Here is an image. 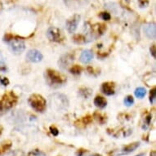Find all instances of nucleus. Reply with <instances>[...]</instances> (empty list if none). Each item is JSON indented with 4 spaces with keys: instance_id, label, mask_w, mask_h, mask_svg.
Segmentation results:
<instances>
[{
    "instance_id": "f257e3e1",
    "label": "nucleus",
    "mask_w": 156,
    "mask_h": 156,
    "mask_svg": "<svg viewBox=\"0 0 156 156\" xmlns=\"http://www.w3.org/2000/svg\"><path fill=\"white\" fill-rule=\"evenodd\" d=\"M18 36L12 34H6L3 37V41L7 43L11 51L15 55H21L26 49L25 42Z\"/></svg>"
},
{
    "instance_id": "f03ea898",
    "label": "nucleus",
    "mask_w": 156,
    "mask_h": 156,
    "mask_svg": "<svg viewBox=\"0 0 156 156\" xmlns=\"http://www.w3.org/2000/svg\"><path fill=\"white\" fill-rule=\"evenodd\" d=\"M46 80L48 83L51 86L62 85L66 82V77L64 74L56 71L55 69H48L46 71Z\"/></svg>"
},
{
    "instance_id": "7ed1b4c3",
    "label": "nucleus",
    "mask_w": 156,
    "mask_h": 156,
    "mask_svg": "<svg viewBox=\"0 0 156 156\" xmlns=\"http://www.w3.org/2000/svg\"><path fill=\"white\" fill-rule=\"evenodd\" d=\"M28 102L31 108L37 112H44L47 107L46 100L39 94H32L29 97Z\"/></svg>"
},
{
    "instance_id": "20e7f679",
    "label": "nucleus",
    "mask_w": 156,
    "mask_h": 156,
    "mask_svg": "<svg viewBox=\"0 0 156 156\" xmlns=\"http://www.w3.org/2000/svg\"><path fill=\"white\" fill-rule=\"evenodd\" d=\"M3 103L5 111H8L14 106L17 102V97L12 92H7L3 95V99L1 100Z\"/></svg>"
},
{
    "instance_id": "39448f33",
    "label": "nucleus",
    "mask_w": 156,
    "mask_h": 156,
    "mask_svg": "<svg viewBox=\"0 0 156 156\" xmlns=\"http://www.w3.org/2000/svg\"><path fill=\"white\" fill-rule=\"evenodd\" d=\"M47 36L50 41L55 43H62L64 41V35L58 28L50 27L47 31Z\"/></svg>"
},
{
    "instance_id": "423d86ee",
    "label": "nucleus",
    "mask_w": 156,
    "mask_h": 156,
    "mask_svg": "<svg viewBox=\"0 0 156 156\" xmlns=\"http://www.w3.org/2000/svg\"><path fill=\"white\" fill-rule=\"evenodd\" d=\"M106 30V26L102 23H97L92 26L91 31H90V38H97L101 36Z\"/></svg>"
},
{
    "instance_id": "0eeeda50",
    "label": "nucleus",
    "mask_w": 156,
    "mask_h": 156,
    "mask_svg": "<svg viewBox=\"0 0 156 156\" xmlns=\"http://www.w3.org/2000/svg\"><path fill=\"white\" fill-rule=\"evenodd\" d=\"M52 102L54 103L55 106H58V109H66L68 107L69 101L66 96L62 94H56L53 95V98L51 99Z\"/></svg>"
},
{
    "instance_id": "6e6552de",
    "label": "nucleus",
    "mask_w": 156,
    "mask_h": 156,
    "mask_svg": "<svg viewBox=\"0 0 156 156\" xmlns=\"http://www.w3.org/2000/svg\"><path fill=\"white\" fill-rule=\"evenodd\" d=\"M80 18H81V16L80 15L75 14V15H74L73 16H71L69 19L67 20L66 26L67 30H68L69 34L75 32L77 27H78V25L80 23Z\"/></svg>"
},
{
    "instance_id": "1a4fd4ad",
    "label": "nucleus",
    "mask_w": 156,
    "mask_h": 156,
    "mask_svg": "<svg viewBox=\"0 0 156 156\" xmlns=\"http://www.w3.org/2000/svg\"><path fill=\"white\" fill-rule=\"evenodd\" d=\"M26 58L28 61L31 62H34V63H38L40 62L44 58L43 54L36 49H31L27 52L26 54Z\"/></svg>"
},
{
    "instance_id": "9d476101",
    "label": "nucleus",
    "mask_w": 156,
    "mask_h": 156,
    "mask_svg": "<svg viewBox=\"0 0 156 156\" xmlns=\"http://www.w3.org/2000/svg\"><path fill=\"white\" fill-rule=\"evenodd\" d=\"M101 91L104 94L107 96L114 95L115 92V83L114 82H105L102 83Z\"/></svg>"
},
{
    "instance_id": "9b49d317",
    "label": "nucleus",
    "mask_w": 156,
    "mask_h": 156,
    "mask_svg": "<svg viewBox=\"0 0 156 156\" xmlns=\"http://www.w3.org/2000/svg\"><path fill=\"white\" fill-rule=\"evenodd\" d=\"M74 61V56L70 55V54H67V55H64L60 58L58 64L59 66L62 69H66L68 66H69L72 62Z\"/></svg>"
},
{
    "instance_id": "f8f14e48",
    "label": "nucleus",
    "mask_w": 156,
    "mask_h": 156,
    "mask_svg": "<svg viewBox=\"0 0 156 156\" xmlns=\"http://www.w3.org/2000/svg\"><path fill=\"white\" fill-rule=\"evenodd\" d=\"M145 34L150 39H155V24H148L144 27Z\"/></svg>"
},
{
    "instance_id": "ddd939ff",
    "label": "nucleus",
    "mask_w": 156,
    "mask_h": 156,
    "mask_svg": "<svg viewBox=\"0 0 156 156\" xmlns=\"http://www.w3.org/2000/svg\"><path fill=\"white\" fill-rule=\"evenodd\" d=\"M93 59V52L91 50H84L80 55V62L83 64H87Z\"/></svg>"
},
{
    "instance_id": "4468645a",
    "label": "nucleus",
    "mask_w": 156,
    "mask_h": 156,
    "mask_svg": "<svg viewBox=\"0 0 156 156\" xmlns=\"http://www.w3.org/2000/svg\"><path fill=\"white\" fill-rule=\"evenodd\" d=\"M92 122V117L91 115H87L85 117H83L81 119H79L78 121L75 122V125L79 128H83L85 126H87V124H89Z\"/></svg>"
},
{
    "instance_id": "2eb2a0df",
    "label": "nucleus",
    "mask_w": 156,
    "mask_h": 156,
    "mask_svg": "<svg viewBox=\"0 0 156 156\" xmlns=\"http://www.w3.org/2000/svg\"><path fill=\"white\" fill-rule=\"evenodd\" d=\"M94 105L97 107L103 109L107 105V101H106L105 97H101V96H97L94 99Z\"/></svg>"
},
{
    "instance_id": "dca6fc26",
    "label": "nucleus",
    "mask_w": 156,
    "mask_h": 156,
    "mask_svg": "<svg viewBox=\"0 0 156 156\" xmlns=\"http://www.w3.org/2000/svg\"><path fill=\"white\" fill-rule=\"evenodd\" d=\"M139 146H140V142L138 141H136V142H133V143L128 144V146H125L122 149V151L123 152V154H128L133 152L135 150L138 148Z\"/></svg>"
},
{
    "instance_id": "f3484780",
    "label": "nucleus",
    "mask_w": 156,
    "mask_h": 156,
    "mask_svg": "<svg viewBox=\"0 0 156 156\" xmlns=\"http://www.w3.org/2000/svg\"><path fill=\"white\" fill-rule=\"evenodd\" d=\"M12 141L10 140H6L3 142L0 143V155H3V154H5L7 151L10 150L12 147Z\"/></svg>"
},
{
    "instance_id": "a211bd4d",
    "label": "nucleus",
    "mask_w": 156,
    "mask_h": 156,
    "mask_svg": "<svg viewBox=\"0 0 156 156\" xmlns=\"http://www.w3.org/2000/svg\"><path fill=\"white\" fill-rule=\"evenodd\" d=\"M93 117L96 120L100 123V124H104L107 122V116L105 115V114H102V113L99 112V111H97L93 114Z\"/></svg>"
},
{
    "instance_id": "6ab92c4d",
    "label": "nucleus",
    "mask_w": 156,
    "mask_h": 156,
    "mask_svg": "<svg viewBox=\"0 0 156 156\" xmlns=\"http://www.w3.org/2000/svg\"><path fill=\"white\" fill-rule=\"evenodd\" d=\"M79 94H80V97H82L84 99H87L89 98L92 94V90L89 87H81L80 90H79Z\"/></svg>"
},
{
    "instance_id": "aec40b11",
    "label": "nucleus",
    "mask_w": 156,
    "mask_h": 156,
    "mask_svg": "<svg viewBox=\"0 0 156 156\" xmlns=\"http://www.w3.org/2000/svg\"><path fill=\"white\" fill-rule=\"evenodd\" d=\"M73 40H74V43L79 44H85V43L87 42V38L84 35H83V34H76V35H74V38H73Z\"/></svg>"
},
{
    "instance_id": "412c9836",
    "label": "nucleus",
    "mask_w": 156,
    "mask_h": 156,
    "mask_svg": "<svg viewBox=\"0 0 156 156\" xmlns=\"http://www.w3.org/2000/svg\"><path fill=\"white\" fill-rule=\"evenodd\" d=\"M135 96L137 98H140V99H142L146 94V90L145 87H137L136 89L135 90Z\"/></svg>"
},
{
    "instance_id": "4be33fe9",
    "label": "nucleus",
    "mask_w": 156,
    "mask_h": 156,
    "mask_svg": "<svg viewBox=\"0 0 156 156\" xmlns=\"http://www.w3.org/2000/svg\"><path fill=\"white\" fill-rule=\"evenodd\" d=\"M83 71V68L79 65H74L69 69V72L73 74H80Z\"/></svg>"
},
{
    "instance_id": "5701e85b",
    "label": "nucleus",
    "mask_w": 156,
    "mask_h": 156,
    "mask_svg": "<svg viewBox=\"0 0 156 156\" xmlns=\"http://www.w3.org/2000/svg\"><path fill=\"white\" fill-rule=\"evenodd\" d=\"M133 103H134V98L132 96L128 95V96L125 97V99H124V104H125V105L131 106V105H133Z\"/></svg>"
},
{
    "instance_id": "b1692460",
    "label": "nucleus",
    "mask_w": 156,
    "mask_h": 156,
    "mask_svg": "<svg viewBox=\"0 0 156 156\" xmlns=\"http://www.w3.org/2000/svg\"><path fill=\"white\" fill-rule=\"evenodd\" d=\"M156 98V88L154 87L153 89H151V95H150V101L151 104H154Z\"/></svg>"
},
{
    "instance_id": "393cba45",
    "label": "nucleus",
    "mask_w": 156,
    "mask_h": 156,
    "mask_svg": "<svg viewBox=\"0 0 156 156\" xmlns=\"http://www.w3.org/2000/svg\"><path fill=\"white\" fill-rule=\"evenodd\" d=\"M9 83H10V81H9V80H8V78L3 77L0 75V85L4 86V87H7Z\"/></svg>"
},
{
    "instance_id": "a878e982",
    "label": "nucleus",
    "mask_w": 156,
    "mask_h": 156,
    "mask_svg": "<svg viewBox=\"0 0 156 156\" xmlns=\"http://www.w3.org/2000/svg\"><path fill=\"white\" fill-rule=\"evenodd\" d=\"M100 17L104 20V21H110V18H111V16L109 12H104L100 13Z\"/></svg>"
},
{
    "instance_id": "bb28decb",
    "label": "nucleus",
    "mask_w": 156,
    "mask_h": 156,
    "mask_svg": "<svg viewBox=\"0 0 156 156\" xmlns=\"http://www.w3.org/2000/svg\"><path fill=\"white\" fill-rule=\"evenodd\" d=\"M49 129H50V132H51V133L54 136H57L59 135V130L55 126H51Z\"/></svg>"
},
{
    "instance_id": "cd10ccee",
    "label": "nucleus",
    "mask_w": 156,
    "mask_h": 156,
    "mask_svg": "<svg viewBox=\"0 0 156 156\" xmlns=\"http://www.w3.org/2000/svg\"><path fill=\"white\" fill-rule=\"evenodd\" d=\"M138 3L140 8H146L149 5V0H138Z\"/></svg>"
},
{
    "instance_id": "c85d7f7f",
    "label": "nucleus",
    "mask_w": 156,
    "mask_h": 156,
    "mask_svg": "<svg viewBox=\"0 0 156 156\" xmlns=\"http://www.w3.org/2000/svg\"><path fill=\"white\" fill-rule=\"evenodd\" d=\"M151 119H152V115H151V114H147L146 117H145V123H146V128H147V127L151 124Z\"/></svg>"
},
{
    "instance_id": "c756f323",
    "label": "nucleus",
    "mask_w": 156,
    "mask_h": 156,
    "mask_svg": "<svg viewBox=\"0 0 156 156\" xmlns=\"http://www.w3.org/2000/svg\"><path fill=\"white\" fill-rule=\"evenodd\" d=\"M8 69L7 66H6L5 63H3V62H0V72H3V73H6L8 72Z\"/></svg>"
},
{
    "instance_id": "7c9ffc66",
    "label": "nucleus",
    "mask_w": 156,
    "mask_h": 156,
    "mask_svg": "<svg viewBox=\"0 0 156 156\" xmlns=\"http://www.w3.org/2000/svg\"><path fill=\"white\" fill-rule=\"evenodd\" d=\"M31 153L33 154L34 156H47L44 152H42V151H38V150H34Z\"/></svg>"
},
{
    "instance_id": "2f4dec72",
    "label": "nucleus",
    "mask_w": 156,
    "mask_h": 156,
    "mask_svg": "<svg viewBox=\"0 0 156 156\" xmlns=\"http://www.w3.org/2000/svg\"><path fill=\"white\" fill-rule=\"evenodd\" d=\"M87 150H84V149H80V150H78V151H77V152L75 153V155L83 156L85 153H87Z\"/></svg>"
},
{
    "instance_id": "473e14b6",
    "label": "nucleus",
    "mask_w": 156,
    "mask_h": 156,
    "mask_svg": "<svg viewBox=\"0 0 156 156\" xmlns=\"http://www.w3.org/2000/svg\"><path fill=\"white\" fill-rule=\"evenodd\" d=\"M87 71H88V73H89V74H93V75H97V74H96V72H97V74H100V72H99V71H95V69L92 66H88L87 68Z\"/></svg>"
},
{
    "instance_id": "72a5a7b5",
    "label": "nucleus",
    "mask_w": 156,
    "mask_h": 156,
    "mask_svg": "<svg viewBox=\"0 0 156 156\" xmlns=\"http://www.w3.org/2000/svg\"><path fill=\"white\" fill-rule=\"evenodd\" d=\"M155 48H155V45H154H154H152V46H151V55L153 56L154 58H155V56H156Z\"/></svg>"
},
{
    "instance_id": "f704fd0d",
    "label": "nucleus",
    "mask_w": 156,
    "mask_h": 156,
    "mask_svg": "<svg viewBox=\"0 0 156 156\" xmlns=\"http://www.w3.org/2000/svg\"><path fill=\"white\" fill-rule=\"evenodd\" d=\"M4 112H6V111L5 110H4V108H3V103L0 101V115H2V114H3Z\"/></svg>"
},
{
    "instance_id": "c9c22d12",
    "label": "nucleus",
    "mask_w": 156,
    "mask_h": 156,
    "mask_svg": "<svg viewBox=\"0 0 156 156\" xmlns=\"http://www.w3.org/2000/svg\"><path fill=\"white\" fill-rule=\"evenodd\" d=\"M3 3H2V2H0V12H1L2 11H3Z\"/></svg>"
},
{
    "instance_id": "e433bc0d",
    "label": "nucleus",
    "mask_w": 156,
    "mask_h": 156,
    "mask_svg": "<svg viewBox=\"0 0 156 156\" xmlns=\"http://www.w3.org/2000/svg\"><path fill=\"white\" fill-rule=\"evenodd\" d=\"M2 133H3V127H2V126H0V135L2 134Z\"/></svg>"
},
{
    "instance_id": "4c0bfd02",
    "label": "nucleus",
    "mask_w": 156,
    "mask_h": 156,
    "mask_svg": "<svg viewBox=\"0 0 156 156\" xmlns=\"http://www.w3.org/2000/svg\"><path fill=\"white\" fill-rule=\"evenodd\" d=\"M136 156H145V154L141 153L140 154H137V155H136Z\"/></svg>"
},
{
    "instance_id": "58836bf2",
    "label": "nucleus",
    "mask_w": 156,
    "mask_h": 156,
    "mask_svg": "<svg viewBox=\"0 0 156 156\" xmlns=\"http://www.w3.org/2000/svg\"><path fill=\"white\" fill-rule=\"evenodd\" d=\"M92 156H101V154H93V155Z\"/></svg>"
},
{
    "instance_id": "ea45409f",
    "label": "nucleus",
    "mask_w": 156,
    "mask_h": 156,
    "mask_svg": "<svg viewBox=\"0 0 156 156\" xmlns=\"http://www.w3.org/2000/svg\"></svg>"
}]
</instances>
